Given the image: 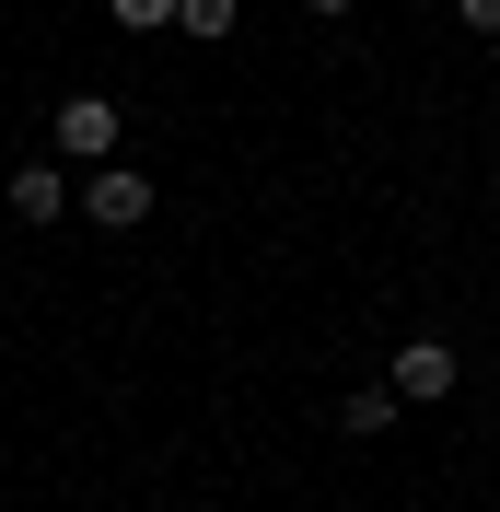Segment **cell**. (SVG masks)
Segmentation results:
<instances>
[{
    "label": "cell",
    "instance_id": "obj_9",
    "mask_svg": "<svg viewBox=\"0 0 500 512\" xmlns=\"http://www.w3.org/2000/svg\"><path fill=\"white\" fill-rule=\"evenodd\" d=\"M303 12H314V24H338V12H349V0H303Z\"/></svg>",
    "mask_w": 500,
    "mask_h": 512
},
{
    "label": "cell",
    "instance_id": "obj_7",
    "mask_svg": "<svg viewBox=\"0 0 500 512\" xmlns=\"http://www.w3.org/2000/svg\"><path fill=\"white\" fill-rule=\"evenodd\" d=\"M117 24H128V35H163V24H175V0H117Z\"/></svg>",
    "mask_w": 500,
    "mask_h": 512
},
{
    "label": "cell",
    "instance_id": "obj_2",
    "mask_svg": "<svg viewBox=\"0 0 500 512\" xmlns=\"http://www.w3.org/2000/svg\"><path fill=\"white\" fill-rule=\"evenodd\" d=\"M454 384H466L454 338H407V350H396V373H384V396H396V408H431V396H454Z\"/></svg>",
    "mask_w": 500,
    "mask_h": 512
},
{
    "label": "cell",
    "instance_id": "obj_6",
    "mask_svg": "<svg viewBox=\"0 0 500 512\" xmlns=\"http://www.w3.org/2000/svg\"><path fill=\"white\" fill-rule=\"evenodd\" d=\"M175 35H233V0H175Z\"/></svg>",
    "mask_w": 500,
    "mask_h": 512
},
{
    "label": "cell",
    "instance_id": "obj_1",
    "mask_svg": "<svg viewBox=\"0 0 500 512\" xmlns=\"http://www.w3.org/2000/svg\"><path fill=\"white\" fill-rule=\"evenodd\" d=\"M70 210H82L94 233H140V222H152V175H128V163H94V187L70 198Z\"/></svg>",
    "mask_w": 500,
    "mask_h": 512
},
{
    "label": "cell",
    "instance_id": "obj_5",
    "mask_svg": "<svg viewBox=\"0 0 500 512\" xmlns=\"http://www.w3.org/2000/svg\"><path fill=\"white\" fill-rule=\"evenodd\" d=\"M338 431H349V443H384V431H396V396H384V384L338 396Z\"/></svg>",
    "mask_w": 500,
    "mask_h": 512
},
{
    "label": "cell",
    "instance_id": "obj_8",
    "mask_svg": "<svg viewBox=\"0 0 500 512\" xmlns=\"http://www.w3.org/2000/svg\"><path fill=\"white\" fill-rule=\"evenodd\" d=\"M454 24H477V35H500V0H454Z\"/></svg>",
    "mask_w": 500,
    "mask_h": 512
},
{
    "label": "cell",
    "instance_id": "obj_4",
    "mask_svg": "<svg viewBox=\"0 0 500 512\" xmlns=\"http://www.w3.org/2000/svg\"><path fill=\"white\" fill-rule=\"evenodd\" d=\"M12 222H70V175L59 163H24L12 175Z\"/></svg>",
    "mask_w": 500,
    "mask_h": 512
},
{
    "label": "cell",
    "instance_id": "obj_3",
    "mask_svg": "<svg viewBox=\"0 0 500 512\" xmlns=\"http://www.w3.org/2000/svg\"><path fill=\"white\" fill-rule=\"evenodd\" d=\"M47 140H59L70 163H105V152L128 140V128H117V105H105V94H70L59 117H47Z\"/></svg>",
    "mask_w": 500,
    "mask_h": 512
}]
</instances>
